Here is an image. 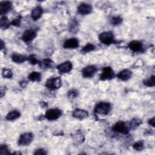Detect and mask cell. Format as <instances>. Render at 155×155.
Returning a JSON list of instances; mask_svg holds the SVG:
<instances>
[{"instance_id": "52a82bcc", "label": "cell", "mask_w": 155, "mask_h": 155, "mask_svg": "<svg viewBox=\"0 0 155 155\" xmlns=\"http://www.w3.org/2000/svg\"><path fill=\"white\" fill-rule=\"evenodd\" d=\"M114 72L110 67H105L102 70V73L100 76V79L102 81L110 80L114 77Z\"/></svg>"}, {"instance_id": "6da1fadb", "label": "cell", "mask_w": 155, "mask_h": 155, "mask_svg": "<svg viewBox=\"0 0 155 155\" xmlns=\"http://www.w3.org/2000/svg\"><path fill=\"white\" fill-rule=\"evenodd\" d=\"M111 109V105L110 103L101 102L96 105L94 111L96 115L105 116L110 113Z\"/></svg>"}, {"instance_id": "2e32d148", "label": "cell", "mask_w": 155, "mask_h": 155, "mask_svg": "<svg viewBox=\"0 0 155 155\" xmlns=\"http://www.w3.org/2000/svg\"><path fill=\"white\" fill-rule=\"evenodd\" d=\"M131 76H132L131 71L128 69H125V70H122L117 75V78L120 80L123 81H128V79H130L131 78Z\"/></svg>"}, {"instance_id": "277c9868", "label": "cell", "mask_w": 155, "mask_h": 155, "mask_svg": "<svg viewBox=\"0 0 155 155\" xmlns=\"http://www.w3.org/2000/svg\"><path fill=\"white\" fill-rule=\"evenodd\" d=\"M113 130L119 133L123 134H127L130 131L129 125H127L123 121H119L116 122L113 127Z\"/></svg>"}, {"instance_id": "d590c367", "label": "cell", "mask_w": 155, "mask_h": 155, "mask_svg": "<svg viewBox=\"0 0 155 155\" xmlns=\"http://www.w3.org/2000/svg\"><path fill=\"white\" fill-rule=\"evenodd\" d=\"M41 106H42V107H47V104L45 103V102H41Z\"/></svg>"}, {"instance_id": "d4e9b609", "label": "cell", "mask_w": 155, "mask_h": 155, "mask_svg": "<svg viewBox=\"0 0 155 155\" xmlns=\"http://www.w3.org/2000/svg\"><path fill=\"white\" fill-rule=\"evenodd\" d=\"M96 47L94 44H90L88 43L87 44H86L81 50V52L84 53H88L90 51H91L93 50H94L95 49Z\"/></svg>"}, {"instance_id": "ffe728a7", "label": "cell", "mask_w": 155, "mask_h": 155, "mask_svg": "<svg viewBox=\"0 0 155 155\" xmlns=\"http://www.w3.org/2000/svg\"><path fill=\"white\" fill-rule=\"evenodd\" d=\"M39 65L42 68H50L52 67L53 62L50 59H45L41 62H39Z\"/></svg>"}, {"instance_id": "484cf974", "label": "cell", "mask_w": 155, "mask_h": 155, "mask_svg": "<svg viewBox=\"0 0 155 155\" xmlns=\"http://www.w3.org/2000/svg\"><path fill=\"white\" fill-rule=\"evenodd\" d=\"M122 18L120 16H115L111 18V24L113 25H119L122 22Z\"/></svg>"}, {"instance_id": "cb8c5ba5", "label": "cell", "mask_w": 155, "mask_h": 155, "mask_svg": "<svg viewBox=\"0 0 155 155\" xmlns=\"http://www.w3.org/2000/svg\"><path fill=\"white\" fill-rule=\"evenodd\" d=\"M10 23L6 16H2L0 20V27L1 28H7L10 25Z\"/></svg>"}, {"instance_id": "5bb4252c", "label": "cell", "mask_w": 155, "mask_h": 155, "mask_svg": "<svg viewBox=\"0 0 155 155\" xmlns=\"http://www.w3.org/2000/svg\"><path fill=\"white\" fill-rule=\"evenodd\" d=\"M12 8V4L10 1H2L0 3V14L1 15L8 13Z\"/></svg>"}, {"instance_id": "f546056e", "label": "cell", "mask_w": 155, "mask_h": 155, "mask_svg": "<svg viewBox=\"0 0 155 155\" xmlns=\"http://www.w3.org/2000/svg\"><path fill=\"white\" fill-rule=\"evenodd\" d=\"M78 95V93L77 91L74 90H71L70 91H69L67 93V96L70 99H73L75 98L76 97H77Z\"/></svg>"}, {"instance_id": "9a60e30c", "label": "cell", "mask_w": 155, "mask_h": 155, "mask_svg": "<svg viewBox=\"0 0 155 155\" xmlns=\"http://www.w3.org/2000/svg\"><path fill=\"white\" fill-rule=\"evenodd\" d=\"M88 115L89 114L86 110L79 108H76L73 111V117L81 120L87 118L88 116Z\"/></svg>"}, {"instance_id": "7c38bea8", "label": "cell", "mask_w": 155, "mask_h": 155, "mask_svg": "<svg viewBox=\"0 0 155 155\" xmlns=\"http://www.w3.org/2000/svg\"><path fill=\"white\" fill-rule=\"evenodd\" d=\"M93 10L92 6L87 3L81 4L78 7V12L79 14L82 15H86L90 14Z\"/></svg>"}, {"instance_id": "83f0119b", "label": "cell", "mask_w": 155, "mask_h": 155, "mask_svg": "<svg viewBox=\"0 0 155 155\" xmlns=\"http://www.w3.org/2000/svg\"><path fill=\"white\" fill-rule=\"evenodd\" d=\"M2 76L5 78H11L13 76L12 71L6 68H4L2 69Z\"/></svg>"}, {"instance_id": "8992f818", "label": "cell", "mask_w": 155, "mask_h": 155, "mask_svg": "<svg viewBox=\"0 0 155 155\" xmlns=\"http://www.w3.org/2000/svg\"><path fill=\"white\" fill-rule=\"evenodd\" d=\"M33 139V135L31 133L22 134L18 140V144L21 146H27L30 145Z\"/></svg>"}, {"instance_id": "603a6c76", "label": "cell", "mask_w": 155, "mask_h": 155, "mask_svg": "<svg viewBox=\"0 0 155 155\" xmlns=\"http://www.w3.org/2000/svg\"><path fill=\"white\" fill-rule=\"evenodd\" d=\"M142 120L137 119V118H134L133 119L129 124V127L130 129H132V130H134L135 128H136L137 127H138L141 124H142Z\"/></svg>"}, {"instance_id": "d6a6232c", "label": "cell", "mask_w": 155, "mask_h": 155, "mask_svg": "<svg viewBox=\"0 0 155 155\" xmlns=\"http://www.w3.org/2000/svg\"><path fill=\"white\" fill-rule=\"evenodd\" d=\"M47 152L46 151V150H45L43 148H39L36 150V151L34 153V154L35 155H39V154H47Z\"/></svg>"}, {"instance_id": "9c48e42d", "label": "cell", "mask_w": 155, "mask_h": 155, "mask_svg": "<svg viewBox=\"0 0 155 155\" xmlns=\"http://www.w3.org/2000/svg\"><path fill=\"white\" fill-rule=\"evenodd\" d=\"M128 47L131 51L134 52H142L144 48L143 44L139 41H132L128 43Z\"/></svg>"}, {"instance_id": "30bf717a", "label": "cell", "mask_w": 155, "mask_h": 155, "mask_svg": "<svg viewBox=\"0 0 155 155\" xmlns=\"http://www.w3.org/2000/svg\"><path fill=\"white\" fill-rule=\"evenodd\" d=\"M97 68L94 65H88L82 70V74L84 78H91L97 71Z\"/></svg>"}, {"instance_id": "5b68a950", "label": "cell", "mask_w": 155, "mask_h": 155, "mask_svg": "<svg viewBox=\"0 0 155 155\" xmlns=\"http://www.w3.org/2000/svg\"><path fill=\"white\" fill-rule=\"evenodd\" d=\"M61 114L62 111L59 108H51L45 112L44 117L49 120H54L58 119Z\"/></svg>"}, {"instance_id": "7402d4cb", "label": "cell", "mask_w": 155, "mask_h": 155, "mask_svg": "<svg viewBox=\"0 0 155 155\" xmlns=\"http://www.w3.org/2000/svg\"><path fill=\"white\" fill-rule=\"evenodd\" d=\"M143 83L147 87H154L155 85V76L152 75L150 77L145 79L143 81Z\"/></svg>"}, {"instance_id": "ac0fdd59", "label": "cell", "mask_w": 155, "mask_h": 155, "mask_svg": "<svg viewBox=\"0 0 155 155\" xmlns=\"http://www.w3.org/2000/svg\"><path fill=\"white\" fill-rule=\"evenodd\" d=\"M27 58L25 56L18 53H13L12 56V61L17 64H21L24 62H25L26 60H27Z\"/></svg>"}, {"instance_id": "e575fe53", "label": "cell", "mask_w": 155, "mask_h": 155, "mask_svg": "<svg viewBox=\"0 0 155 155\" xmlns=\"http://www.w3.org/2000/svg\"><path fill=\"white\" fill-rule=\"evenodd\" d=\"M19 84L22 87H25L26 85H27V82L26 81H21L20 82Z\"/></svg>"}, {"instance_id": "3957f363", "label": "cell", "mask_w": 155, "mask_h": 155, "mask_svg": "<svg viewBox=\"0 0 155 155\" xmlns=\"http://www.w3.org/2000/svg\"><path fill=\"white\" fill-rule=\"evenodd\" d=\"M62 81L60 77H55L48 79L45 84V86L50 90H55L61 87Z\"/></svg>"}, {"instance_id": "836d02e7", "label": "cell", "mask_w": 155, "mask_h": 155, "mask_svg": "<svg viewBox=\"0 0 155 155\" xmlns=\"http://www.w3.org/2000/svg\"><path fill=\"white\" fill-rule=\"evenodd\" d=\"M148 124H149L150 125H151V126L154 127V117H153V118L150 119L148 120Z\"/></svg>"}, {"instance_id": "ba28073f", "label": "cell", "mask_w": 155, "mask_h": 155, "mask_svg": "<svg viewBox=\"0 0 155 155\" xmlns=\"http://www.w3.org/2000/svg\"><path fill=\"white\" fill-rule=\"evenodd\" d=\"M73 68V64L70 61H65L57 66V69L61 74L70 72Z\"/></svg>"}, {"instance_id": "4316f807", "label": "cell", "mask_w": 155, "mask_h": 155, "mask_svg": "<svg viewBox=\"0 0 155 155\" xmlns=\"http://www.w3.org/2000/svg\"><path fill=\"white\" fill-rule=\"evenodd\" d=\"M144 145L142 141H138L133 145V148L136 151H141L143 149Z\"/></svg>"}, {"instance_id": "44dd1931", "label": "cell", "mask_w": 155, "mask_h": 155, "mask_svg": "<svg viewBox=\"0 0 155 155\" xmlns=\"http://www.w3.org/2000/svg\"><path fill=\"white\" fill-rule=\"evenodd\" d=\"M28 78L30 81L32 82L40 81L41 79V74L39 72L33 71L28 76Z\"/></svg>"}, {"instance_id": "4fadbf2b", "label": "cell", "mask_w": 155, "mask_h": 155, "mask_svg": "<svg viewBox=\"0 0 155 155\" xmlns=\"http://www.w3.org/2000/svg\"><path fill=\"white\" fill-rule=\"evenodd\" d=\"M63 47L65 48H76L79 47V41L75 38H70L64 42Z\"/></svg>"}, {"instance_id": "1f68e13d", "label": "cell", "mask_w": 155, "mask_h": 155, "mask_svg": "<svg viewBox=\"0 0 155 155\" xmlns=\"http://www.w3.org/2000/svg\"><path fill=\"white\" fill-rule=\"evenodd\" d=\"M11 24L14 26H16V27H19L20 24H21V18L19 17H18V18L13 19L12 21Z\"/></svg>"}, {"instance_id": "f1b7e54d", "label": "cell", "mask_w": 155, "mask_h": 155, "mask_svg": "<svg viewBox=\"0 0 155 155\" xmlns=\"http://www.w3.org/2000/svg\"><path fill=\"white\" fill-rule=\"evenodd\" d=\"M10 152L8 151V148L6 145H1L0 147V154H8Z\"/></svg>"}, {"instance_id": "7a4b0ae2", "label": "cell", "mask_w": 155, "mask_h": 155, "mask_svg": "<svg viewBox=\"0 0 155 155\" xmlns=\"http://www.w3.org/2000/svg\"><path fill=\"white\" fill-rule=\"evenodd\" d=\"M99 39L102 44L105 45H110L116 43L114 36L110 31H104L99 35Z\"/></svg>"}, {"instance_id": "e0dca14e", "label": "cell", "mask_w": 155, "mask_h": 155, "mask_svg": "<svg viewBox=\"0 0 155 155\" xmlns=\"http://www.w3.org/2000/svg\"><path fill=\"white\" fill-rule=\"evenodd\" d=\"M42 13V8L41 6H37L32 10L31 13V17L33 21H37L41 17Z\"/></svg>"}, {"instance_id": "d6986e66", "label": "cell", "mask_w": 155, "mask_h": 155, "mask_svg": "<svg viewBox=\"0 0 155 155\" xmlns=\"http://www.w3.org/2000/svg\"><path fill=\"white\" fill-rule=\"evenodd\" d=\"M21 116V113L18 110H12L10 111L5 116V119L7 120H14L19 118Z\"/></svg>"}, {"instance_id": "4dcf8cb0", "label": "cell", "mask_w": 155, "mask_h": 155, "mask_svg": "<svg viewBox=\"0 0 155 155\" xmlns=\"http://www.w3.org/2000/svg\"><path fill=\"white\" fill-rule=\"evenodd\" d=\"M27 59L29 61V62H30V64H33V65H35V64H36L38 63V62L39 63L38 59H36V58L35 57V56L33 55V54H31V55L29 56L28 57Z\"/></svg>"}, {"instance_id": "8fae6325", "label": "cell", "mask_w": 155, "mask_h": 155, "mask_svg": "<svg viewBox=\"0 0 155 155\" xmlns=\"http://www.w3.org/2000/svg\"><path fill=\"white\" fill-rule=\"evenodd\" d=\"M36 36V32L35 30L30 29L25 30L22 35V39L25 42H28L33 41Z\"/></svg>"}]
</instances>
